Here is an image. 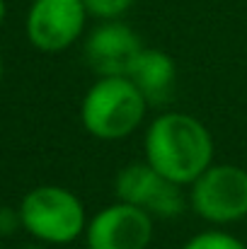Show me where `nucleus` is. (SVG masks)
<instances>
[{"instance_id": "nucleus-1", "label": "nucleus", "mask_w": 247, "mask_h": 249, "mask_svg": "<svg viewBox=\"0 0 247 249\" xmlns=\"http://www.w3.org/2000/svg\"><path fill=\"white\" fill-rule=\"evenodd\" d=\"M213 160V141L201 121L170 111L146 133V162L174 184H194Z\"/></svg>"}, {"instance_id": "nucleus-2", "label": "nucleus", "mask_w": 247, "mask_h": 249, "mask_svg": "<svg viewBox=\"0 0 247 249\" xmlns=\"http://www.w3.org/2000/svg\"><path fill=\"white\" fill-rule=\"evenodd\" d=\"M146 97L129 75H107L92 85L82 99V126L102 141L126 138L146 116Z\"/></svg>"}, {"instance_id": "nucleus-3", "label": "nucleus", "mask_w": 247, "mask_h": 249, "mask_svg": "<svg viewBox=\"0 0 247 249\" xmlns=\"http://www.w3.org/2000/svg\"><path fill=\"white\" fill-rule=\"evenodd\" d=\"M22 228L49 245L73 242L85 225V208L80 198L63 186H37L19 203Z\"/></svg>"}, {"instance_id": "nucleus-4", "label": "nucleus", "mask_w": 247, "mask_h": 249, "mask_svg": "<svg viewBox=\"0 0 247 249\" xmlns=\"http://www.w3.org/2000/svg\"><path fill=\"white\" fill-rule=\"evenodd\" d=\"M194 211L211 223H233L247 215V172L235 165H211L191 189Z\"/></svg>"}, {"instance_id": "nucleus-5", "label": "nucleus", "mask_w": 247, "mask_h": 249, "mask_svg": "<svg viewBox=\"0 0 247 249\" xmlns=\"http://www.w3.org/2000/svg\"><path fill=\"white\" fill-rule=\"evenodd\" d=\"M85 19L82 0H34L27 12V39L44 53H58L76 44Z\"/></svg>"}, {"instance_id": "nucleus-6", "label": "nucleus", "mask_w": 247, "mask_h": 249, "mask_svg": "<svg viewBox=\"0 0 247 249\" xmlns=\"http://www.w3.org/2000/svg\"><path fill=\"white\" fill-rule=\"evenodd\" d=\"M87 249H146L153 240V215L131 203L102 208L85 228Z\"/></svg>"}, {"instance_id": "nucleus-7", "label": "nucleus", "mask_w": 247, "mask_h": 249, "mask_svg": "<svg viewBox=\"0 0 247 249\" xmlns=\"http://www.w3.org/2000/svg\"><path fill=\"white\" fill-rule=\"evenodd\" d=\"M116 196L124 203L138 206L151 215L160 218H174L184 211V196L179 184L170 181L148 162H136L119 172Z\"/></svg>"}, {"instance_id": "nucleus-8", "label": "nucleus", "mask_w": 247, "mask_h": 249, "mask_svg": "<svg viewBox=\"0 0 247 249\" xmlns=\"http://www.w3.org/2000/svg\"><path fill=\"white\" fill-rule=\"evenodd\" d=\"M143 51L136 32L116 19H104L97 29L90 32L85 41V58L95 73L107 75H129L133 61Z\"/></svg>"}, {"instance_id": "nucleus-9", "label": "nucleus", "mask_w": 247, "mask_h": 249, "mask_svg": "<svg viewBox=\"0 0 247 249\" xmlns=\"http://www.w3.org/2000/svg\"><path fill=\"white\" fill-rule=\"evenodd\" d=\"M129 78L143 92L148 104H165L174 92V63L158 49H143L133 61Z\"/></svg>"}, {"instance_id": "nucleus-10", "label": "nucleus", "mask_w": 247, "mask_h": 249, "mask_svg": "<svg viewBox=\"0 0 247 249\" xmlns=\"http://www.w3.org/2000/svg\"><path fill=\"white\" fill-rule=\"evenodd\" d=\"M184 249H247L238 237L226 235V232H201L191 237Z\"/></svg>"}, {"instance_id": "nucleus-11", "label": "nucleus", "mask_w": 247, "mask_h": 249, "mask_svg": "<svg viewBox=\"0 0 247 249\" xmlns=\"http://www.w3.org/2000/svg\"><path fill=\"white\" fill-rule=\"evenodd\" d=\"M82 5L87 15H95L99 19H116L133 5V0H82Z\"/></svg>"}, {"instance_id": "nucleus-12", "label": "nucleus", "mask_w": 247, "mask_h": 249, "mask_svg": "<svg viewBox=\"0 0 247 249\" xmlns=\"http://www.w3.org/2000/svg\"><path fill=\"white\" fill-rule=\"evenodd\" d=\"M17 225H22L19 211L15 213L12 208H0V235H12Z\"/></svg>"}, {"instance_id": "nucleus-13", "label": "nucleus", "mask_w": 247, "mask_h": 249, "mask_svg": "<svg viewBox=\"0 0 247 249\" xmlns=\"http://www.w3.org/2000/svg\"><path fill=\"white\" fill-rule=\"evenodd\" d=\"M5 12H7V5H5V0H0V24L5 19Z\"/></svg>"}, {"instance_id": "nucleus-14", "label": "nucleus", "mask_w": 247, "mask_h": 249, "mask_svg": "<svg viewBox=\"0 0 247 249\" xmlns=\"http://www.w3.org/2000/svg\"><path fill=\"white\" fill-rule=\"evenodd\" d=\"M0 83H2V53H0Z\"/></svg>"}, {"instance_id": "nucleus-15", "label": "nucleus", "mask_w": 247, "mask_h": 249, "mask_svg": "<svg viewBox=\"0 0 247 249\" xmlns=\"http://www.w3.org/2000/svg\"><path fill=\"white\" fill-rule=\"evenodd\" d=\"M0 249H5V247H0Z\"/></svg>"}]
</instances>
